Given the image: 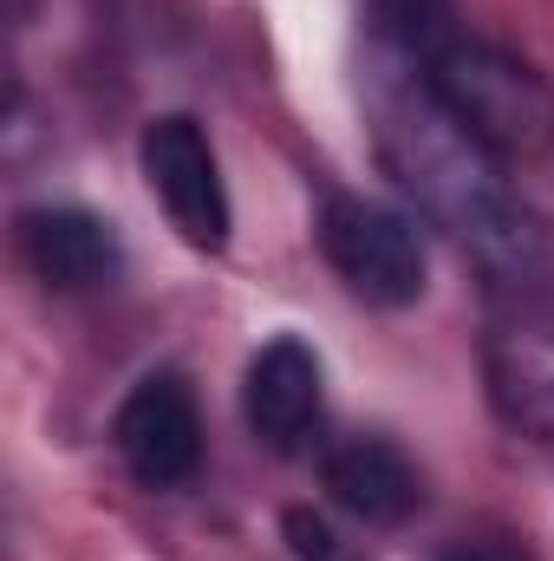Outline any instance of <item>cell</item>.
I'll return each instance as SVG.
<instances>
[{
	"label": "cell",
	"instance_id": "cell-11",
	"mask_svg": "<svg viewBox=\"0 0 554 561\" xmlns=\"http://www.w3.org/2000/svg\"><path fill=\"white\" fill-rule=\"evenodd\" d=\"M287 542H293V556H300V561H333V556H339L333 529H326L313 510H287Z\"/></svg>",
	"mask_w": 554,
	"mask_h": 561
},
{
	"label": "cell",
	"instance_id": "cell-6",
	"mask_svg": "<svg viewBox=\"0 0 554 561\" xmlns=\"http://www.w3.org/2000/svg\"><path fill=\"white\" fill-rule=\"evenodd\" d=\"M112 444L143 490H183L203 470V412L183 373H143L118 405Z\"/></svg>",
	"mask_w": 554,
	"mask_h": 561
},
{
	"label": "cell",
	"instance_id": "cell-9",
	"mask_svg": "<svg viewBox=\"0 0 554 561\" xmlns=\"http://www.w3.org/2000/svg\"><path fill=\"white\" fill-rule=\"evenodd\" d=\"M326 490L359 523H405L417 510V470L392 437H339L326 450Z\"/></svg>",
	"mask_w": 554,
	"mask_h": 561
},
{
	"label": "cell",
	"instance_id": "cell-1",
	"mask_svg": "<svg viewBox=\"0 0 554 561\" xmlns=\"http://www.w3.org/2000/svg\"><path fill=\"white\" fill-rule=\"evenodd\" d=\"M366 112H372V138H379L385 170L399 176V190L483 262L489 287L549 275V242H542L529 203L509 190L503 163L443 112V99L430 92L417 59H405L385 39L372 46Z\"/></svg>",
	"mask_w": 554,
	"mask_h": 561
},
{
	"label": "cell",
	"instance_id": "cell-12",
	"mask_svg": "<svg viewBox=\"0 0 554 561\" xmlns=\"http://www.w3.org/2000/svg\"><path fill=\"white\" fill-rule=\"evenodd\" d=\"M437 561H529V549H516L509 536H463V542H443Z\"/></svg>",
	"mask_w": 554,
	"mask_h": 561
},
{
	"label": "cell",
	"instance_id": "cell-3",
	"mask_svg": "<svg viewBox=\"0 0 554 561\" xmlns=\"http://www.w3.org/2000/svg\"><path fill=\"white\" fill-rule=\"evenodd\" d=\"M483 379L496 419L535 444H554V287L549 275L489 287Z\"/></svg>",
	"mask_w": 554,
	"mask_h": 561
},
{
	"label": "cell",
	"instance_id": "cell-10",
	"mask_svg": "<svg viewBox=\"0 0 554 561\" xmlns=\"http://www.w3.org/2000/svg\"><path fill=\"white\" fill-rule=\"evenodd\" d=\"M379 7V39L399 46L405 59H437L463 26H457V7L450 0H372Z\"/></svg>",
	"mask_w": 554,
	"mask_h": 561
},
{
	"label": "cell",
	"instance_id": "cell-5",
	"mask_svg": "<svg viewBox=\"0 0 554 561\" xmlns=\"http://www.w3.org/2000/svg\"><path fill=\"white\" fill-rule=\"evenodd\" d=\"M138 163H143V183L150 196L163 203L170 229L216 255L229 249V229H235V209H229V183H222V163H216V144L209 131L189 118V112H170V118H150L138 144Z\"/></svg>",
	"mask_w": 554,
	"mask_h": 561
},
{
	"label": "cell",
	"instance_id": "cell-2",
	"mask_svg": "<svg viewBox=\"0 0 554 561\" xmlns=\"http://www.w3.org/2000/svg\"><path fill=\"white\" fill-rule=\"evenodd\" d=\"M424 79L496 163H535L554 150V85L529 59L457 33L437 59H424Z\"/></svg>",
	"mask_w": 554,
	"mask_h": 561
},
{
	"label": "cell",
	"instance_id": "cell-8",
	"mask_svg": "<svg viewBox=\"0 0 554 561\" xmlns=\"http://www.w3.org/2000/svg\"><path fill=\"white\" fill-rule=\"evenodd\" d=\"M20 255L26 268L59 287V294H92V287H112L125 268V242L105 216L92 209H72V203H46V209H26L20 216Z\"/></svg>",
	"mask_w": 554,
	"mask_h": 561
},
{
	"label": "cell",
	"instance_id": "cell-4",
	"mask_svg": "<svg viewBox=\"0 0 554 561\" xmlns=\"http://www.w3.org/2000/svg\"><path fill=\"white\" fill-rule=\"evenodd\" d=\"M320 255L366 307H412L424 294V236L405 209L372 196H326L320 203Z\"/></svg>",
	"mask_w": 554,
	"mask_h": 561
},
{
	"label": "cell",
	"instance_id": "cell-7",
	"mask_svg": "<svg viewBox=\"0 0 554 561\" xmlns=\"http://www.w3.org/2000/svg\"><path fill=\"white\" fill-rule=\"evenodd\" d=\"M242 419L249 431L293 457L320 437V419H326V373H320V353L293 333L268 340L255 359H249V379H242Z\"/></svg>",
	"mask_w": 554,
	"mask_h": 561
}]
</instances>
